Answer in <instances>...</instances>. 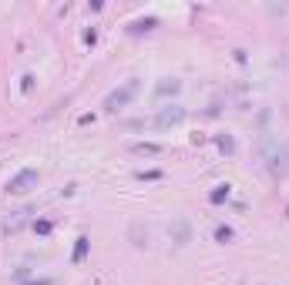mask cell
Returning a JSON list of instances; mask_svg holds the SVG:
<instances>
[{"label": "cell", "mask_w": 289, "mask_h": 285, "mask_svg": "<svg viewBox=\"0 0 289 285\" xmlns=\"http://www.w3.org/2000/svg\"><path fill=\"white\" fill-rule=\"evenodd\" d=\"M27 215H31L27 208H24V211H11V215H7V221H4V231H7V235L21 231L24 225H27Z\"/></svg>", "instance_id": "obj_4"}, {"label": "cell", "mask_w": 289, "mask_h": 285, "mask_svg": "<svg viewBox=\"0 0 289 285\" xmlns=\"http://www.w3.org/2000/svg\"><path fill=\"white\" fill-rule=\"evenodd\" d=\"M219 148H222L225 154H232V151H235V144H232V138H229V134H222V138H219Z\"/></svg>", "instance_id": "obj_11"}, {"label": "cell", "mask_w": 289, "mask_h": 285, "mask_svg": "<svg viewBox=\"0 0 289 285\" xmlns=\"http://www.w3.org/2000/svg\"><path fill=\"white\" fill-rule=\"evenodd\" d=\"M31 88H34V77L24 74V77H21V91H31Z\"/></svg>", "instance_id": "obj_14"}, {"label": "cell", "mask_w": 289, "mask_h": 285, "mask_svg": "<svg viewBox=\"0 0 289 285\" xmlns=\"http://www.w3.org/2000/svg\"><path fill=\"white\" fill-rule=\"evenodd\" d=\"M34 231H37V235H47V231H51V221H34Z\"/></svg>", "instance_id": "obj_13"}, {"label": "cell", "mask_w": 289, "mask_h": 285, "mask_svg": "<svg viewBox=\"0 0 289 285\" xmlns=\"http://www.w3.org/2000/svg\"><path fill=\"white\" fill-rule=\"evenodd\" d=\"M134 91H138V81H128V84H124L121 91H111V94H108L104 108H108V111H118V108H124V104L131 101V94H134Z\"/></svg>", "instance_id": "obj_3"}, {"label": "cell", "mask_w": 289, "mask_h": 285, "mask_svg": "<svg viewBox=\"0 0 289 285\" xmlns=\"http://www.w3.org/2000/svg\"><path fill=\"white\" fill-rule=\"evenodd\" d=\"M152 27H155V21H152V17H148V21H134V24H131V31H152Z\"/></svg>", "instance_id": "obj_12"}, {"label": "cell", "mask_w": 289, "mask_h": 285, "mask_svg": "<svg viewBox=\"0 0 289 285\" xmlns=\"http://www.w3.org/2000/svg\"><path fill=\"white\" fill-rule=\"evenodd\" d=\"M178 88H182L178 81H165V84H158V94H175Z\"/></svg>", "instance_id": "obj_8"}, {"label": "cell", "mask_w": 289, "mask_h": 285, "mask_svg": "<svg viewBox=\"0 0 289 285\" xmlns=\"http://www.w3.org/2000/svg\"><path fill=\"white\" fill-rule=\"evenodd\" d=\"M37 181H41V175H37V168H24L21 175L11 178V185H7V191H14V195H27L31 188H37Z\"/></svg>", "instance_id": "obj_1"}, {"label": "cell", "mask_w": 289, "mask_h": 285, "mask_svg": "<svg viewBox=\"0 0 289 285\" xmlns=\"http://www.w3.org/2000/svg\"><path fill=\"white\" fill-rule=\"evenodd\" d=\"M158 144H134V154H158Z\"/></svg>", "instance_id": "obj_9"}, {"label": "cell", "mask_w": 289, "mask_h": 285, "mask_svg": "<svg viewBox=\"0 0 289 285\" xmlns=\"http://www.w3.org/2000/svg\"><path fill=\"white\" fill-rule=\"evenodd\" d=\"M175 231H178V245H185V241H189V225H185V221H178Z\"/></svg>", "instance_id": "obj_10"}, {"label": "cell", "mask_w": 289, "mask_h": 285, "mask_svg": "<svg viewBox=\"0 0 289 285\" xmlns=\"http://www.w3.org/2000/svg\"><path fill=\"white\" fill-rule=\"evenodd\" d=\"M84 255H88V235H81V238H78V245H74V255H71V262H74V265L84 262Z\"/></svg>", "instance_id": "obj_5"}, {"label": "cell", "mask_w": 289, "mask_h": 285, "mask_svg": "<svg viewBox=\"0 0 289 285\" xmlns=\"http://www.w3.org/2000/svg\"><path fill=\"white\" fill-rule=\"evenodd\" d=\"M138 178H144V181H155V178H162V175H158V171H141Z\"/></svg>", "instance_id": "obj_15"}, {"label": "cell", "mask_w": 289, "mask_h": 285, "mask_svg": "<svg viewBox=\"0 0 289 285\" xmlns=\"http://www.w3.org/2000/svg\"><path fill=\"white\" fill-rule=\"evenodd\" d=\"M225 198H229V185H219V188L209 195V201H212V205H222Z\"/></svg>", "instance_id": "obj_6"}, {"label": "cell", "mask_w": 289, "mask_h": 285, "mask_svg": "<svg viewBox=\"0 0 289 285\" xmlns=\"http://www.w3.org/2000/svg\"><path fill=\"white\" fill-rule=\"evenodd\" d=\"M185 114H189V111L182 108V104H168V108L158 111L155 128H172V124H182V121H185Z\"/></svg>", "instance_id": "obj_2"}, {"label": "cell", "mask_w": 289, "mask_h": 285, "mask_svg": "<svg viewBox=\"0 0 289 285\" xmlns=\"http://www.w3.org/2000/svg\"><path fill=\"white\" fill-rule=\"evenodd\" d=\"M27 285H51V278H37V282H27Z\"/></svg>", "instance_id": "obj_16"}, {"label": "cell", "mask_w": 289, "mask_h": 285, "mask_svg": "<svg viewBox=\"0 0 289 285\" xmlns=\"http://www.w3.org/2000/svg\"><path fill=\"white\" fill-rule=\"evenodd\" d=\"M215 241H232V228H229V225H219V228H215Z\"/></svg>", "instance_id": "obj_7"}]
</instances>
